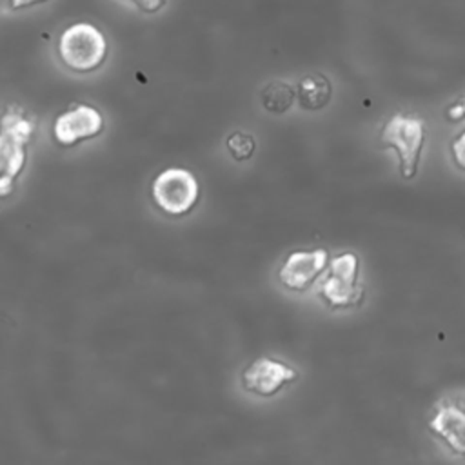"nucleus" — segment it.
Wrapping results in <instances>:
<instances>
[{
  "label": "nucleus",
  "instance_id": "f257e3e1",
  "mask_svg": "<svg viewBox=\"0 0 465 465\" xmlns=\"http://www.w3.org/2000/svg\"><path fill=\"white\" fill-rule=\"evenodd\" d=\"M107 40L91 22H74L67 25L56 44L62 64L74 73H91L107 58Z\"/></svg>",
  "mask_w": 465,
  "mask_h": 465
},
{
  "label": "nucleus",
  "instance_id": "f03ea898",
  "mask_svg": "<svg viewBox=\"0 0 465 465\" xmlns=\"http://www.w3.org/2000/svg\"><path fill=\"white\" fill-rule=\"evenodd\" d=\"M378 142L381 147H392L398 153L400 173L405 180H411L418 171L420 154L423 149L425 122L416 116L396 113L383 125Z\"/></svg>",
  "mask_w": 465,
  "mask_h": 465
},
{
  "label": "nucleus",
  "instance_id": "7ed1b4c3",
  "mask_svg": "<svg viewBox=\"0 0 465 465\" xmlns=\"http://www.w3.org/2000/svg\"><path fill=\"white\" fill-rule=\"evenodd\" d=\"M320 296L332 309L360 305L365 291L360 283V258L354 252H341L329 260V271L320 283Z\"/></svg>",
  "mask_w": 465,
  "mask_h": 465
},
{
  "label": "nucleus",
  "instance_id": "20e7f679",
  "mask_svg": "<svg viewBox=\"0 0 465 465\" xmlns=\"http://www.w3.org/2000/svg\"><path fill=\"white\" fill-rule=\"evenodd\" d=\"M151 194L163 213L182 216L194 207L200 196V185L187 169L171 167L156 174L151 183Z\"/></svg>",
  "mask_w": 465,
  "mask_h": 465
},
{
  "label": "nucleus",
  "instance_id": "39448f33",
  "mask_svg": "<svg viewBox=\"0 0 465 465\" xmlns=\"http://www.w3.org/2000/svg\"><path fill=\"white\" fill-rule=\"evenodd\" d=\"M33 124L16 113H5L0 122V176L16 178L24 167V145L31 138Z\"/></svg>",
  "mask_w": 465,
  "mask_h": 465
},
{
  "label": "nucleus",
  "instance_id": "423d86ee",
  "mask_svg": "<svg viewBox=\"0 0 465 465\" xmlns=\"http://www.w3.org/2000/svg\"><path fill=\"white\" fill-rule=\"evenodd\" d=\"M329 254L325 249L294 251L291 252L278 271V280L291 291H305L327 269Z\"/></svg>",
  "mask_w": 465,
  "mask_h": 465
},
{
  "label": "nucleus",
  "instance_id": "0eeeda50",
  "mask_svg": "<svg viewBox=\"0 0 465 465\" xmlns=\"http://www.w3.org/2000/svg\"><path fill=\"white\" fill-rule=\"evenodd\" d=\"M296 378H298V372L292 367L278 360L262 356L245 367L242 374V383H243V389L252 394L272 396L283 385L294 381Z\"/></svg>",
  "mask_w": 465,
  "mask_h": 465
},
{
  "label": "nucleus",
  "instance_id": "6e6552de",
  "mask_svg": "<svg viewBox=\"0 0 465 465\" xmlns=\"http://www.w3.org/2000/svg\"><path fill=\"white\" fill-rule=\"evenodd\" d=\"M102 125L104 120L100 111L93 105L80 104L62 113L54 120L53 134L60 145H74L82 140L96 136L102 131Z\"/></svg>",
  "mask_w": 465,
  "mask_h": 465
},
{
  "label": "nucleus",
  "instance_id": "1a4fd4ad",
  "mask_svg": "<svg viewBox=\"0 0 465 465\" xmlns=\"http://www.w3.org/2000/svg\"><path fill=\"white\" fill-rule=\"evenodd\" d=\"M429 429L440 436L450 447V450L456 454H465V411L454 403L441 401L429 421Z\"/></svg>",
  "mask_w": 465,
  "mask_h": 465
},
{
  "label": "nucleus",
  "instance_id": "9d476101",
  "mask_svg": "<svg viewBox=\"0 0 465 465\" xmlns=\"http://www.w3.org/2000/svg\"><path fill=\"white\" fill-rule=\"evenodd\" d=\"M331 94H332L331 82L323 74H318V73L303 76L300 80L298 91H296L300 105L307 111H318V109L325 107L331 100Z\"/></svg>",
  "mask_w": 465,
  "mask_h": 465
},
{
  "label": "nucleus",
  "instance_id": "9b49d317",
  "mask_svg": "<svg viewBox=\"0 0 465 465\" xmlns=\"http://www.w3.org/2000/svg\"><path fill=\"white\" fill-rule=\"evenodd\" d=\"M294 89L292 85H289L287 82H282V80H274V82H269L262 93H260V100H262V105L269 111V113H274V114H282L285 113L292 102H294Z\"/></svg>",
  "mask_w": 465,
  "mask_h": 465
},
{
  "label": "nucleus",
  "instance_id": "f8f14e48",
  "mask_svg": "<svg viewBox=\"0 0 465 465\" xmlns=\"http://www.w3.org/2000/svg\"><path fill=\"white\" fill-rule=\"evenodd\" d=\"M225 145L236 162L249 160L256 151V140L247 131H234L232 134H229Z\"/></svg>",
  "mask_w": 465,
  "mask_h": 465
},
{
  "label": "nucleus",
  "instance_id": "ddd939ff",
  "mask_svg": "<svg viewBox=\"0 0 465 465\" xmlns=\"http://www.w3.org/2000/svg\"><path fill=\"white\" fill-rule=\"evenodd\" d=\"M450 151H452V158H454L456 165L465 171V131L452 140Z\"/></svg>",
  "mask_w": 465,
  "mask_h": 465
},
{
  "label": "nucleus",
  "instance_id": "4468645a",
  "mask_svg": "<svg viewBox=\"0 0 465 465\" xmlns=\"http://www.w3.org/2000/svg\"><path fill=\"white\" fill-rule=\"evenodd\" d=\"M131 4H134L140 11H143V13H149V15H153V13H158L160 9H163L165 7V4H167V0H129Z\"/></svg>",
  "mask_w": 465,
  "mask_h": 465
},
{
  "label": "nucleus",
  "instance_id": "2eb2a0df",
  "mask_svg": "<svg viewBox=\"0 0 465 465\" xmlns=\"http://www.w3.org/2000/svg\"><path fill=\"white\" fill-rule=\"evenodd\" d=\"M463 116H465V107H463L461 102H458V104H454L447 109V118L450 122H460Z\"/></svg>",
  "mask_w": 465,
  "mask_h": 465
},
{
  "label": "nucleus",
  "instance_id": "dca6fc26",
  "mask_svg": "<svg viewBox=\"0 0 465 465\" xmlns=\"http://www.w3.org/2000/svg\"><path fill=\"white\" fill-rule=\"evenodd\" d=\"M47 0H9V9L16 11V9H25V7H31V5H36V4H44Z\"/></svg>",
  "mask_w": 465,
  "mask_h": 465
},
{
  "label": "nucleus",
  "instance_id": "f3484780",
  "mask_svg": "<svg viewBox=\"0 0 465 465\" xmlns=\"http://www.w3.org/2000/svg\"><path fill=\"white\" fill-rule=\"evenodd\" d=\"M13 180L9 176H0V198L9 196L13 193Z\"/></svg>",
  "mask_w": 465,
  "mask_h": 465
},
{
  "label": "nucleus",
  "instance_id": "a211bd4d",
  "mask_svg": "<svg viewBox=\"0 0 465 465\" xmlns=\"http://www.w3.org/2000/svg\"><path fill=\"white\" fill-rule=\"evenodd\" d=\"M461 104H463V107H465V98H463V100H461Z\"/></svg>",
  "mask_w": 465,
  "mask_h": 465
}]
</instances>
